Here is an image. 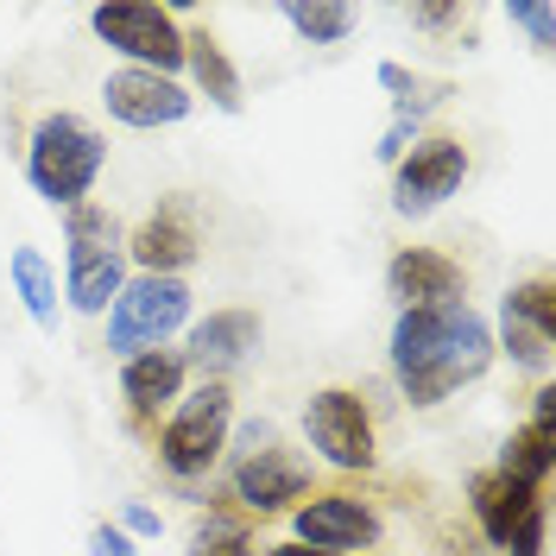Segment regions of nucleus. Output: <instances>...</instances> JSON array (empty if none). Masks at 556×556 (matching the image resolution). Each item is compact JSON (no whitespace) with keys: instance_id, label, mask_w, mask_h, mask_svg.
<instances>
[{"instance_id":"7c9ffc66","label":"nucleus","mask_w":556,"mask_h":556,"mask_svg":"<svg viewBox=\"0 0 556 556\" xmlns=\"http://www.w3.org/2000/svg\"><path fill=\"white\" fill-rule=\"evenodd\" d=\"M260 556H342V551H304V544H291V538H285V544H266Z\"/></svg>"},{"instance_id":"9d476101","label":"nucleus","mask_w":556,"mask_h":556,"mask_svg":"<svg viewBox=\"0 0 556 556\" xmlns=\"http://www.w3.org/2000/svg\"><path fill=\"white\" fill-rule=\"evenodd\" d=\"M468 139L462 134H417L412 152L392 165V208L417 222V215H430V208H443L468 184Z\"/></svg>"},{"instance_id":"6e6552de","label":"nucleus","mask_w":556,"mask_h":556,"mask_svg":"<svg viewBox=\"0 0 556 556\" xmlns=\"http://www.w3.org/2000/svg\"><path fill=\"white\" fill-rule=\"evenodd\" d=\"M89 26L108 51H121L127 70H159L177 76L184 70V7H152V0H114L96 7Z\"/></svg>"},{"instance_id":"4be33fe9","label":"nucleus","mask_w":556,"mask_h":556,"mask_svg":"<svg viewBox=\"0 0 556 556\" xmlns=\"http://www.w3.org/2000/svg\"><path fill=\"white\" fill-rule=\"evenodd\" d=\"M285 26L304 38V45H342L354 33V7H336V0H298V7H285Z\"/></svg>"},{"instance_id":"cd10ccee","label":"nucleus","mask_w":556,"mask_h":556,"mask_svg":"<svg viewBox=\"0 0 556 556\" xmlns=\"http://www.w3.org/2000/svg\"><path fill=\"white\" fill-rule=\"evenodd\" d=\"M114 525H121L134 544H139V538H159V531H165V519H159L152 506H139V500H134V506H121V519H114Z\"/></svg>"},{"instance_id":"423d86ee","label":"nucleus","mask_w":556,"mask_h":556,"mask_svg":"<svg viewBox=\"0 0 556 556\" xmlns=\"http://www.w3.org/2000/svg\"><path fill=\"white\" fill-rule=\"evenodd\" d=\"M311 493H316L311 455L291 450L285 437H273V443H260V450H247L228 462V506L241 519H278V513H291Z\"/></svg>"},{"instance_id":"2eb2a0df","label":"nucleus","mask_w":556,"mask_h":556,"mask_svg":"<svg viewBox=\"0 0 556 556\" xmlns=\"http://www.w3.org/2000/svg\"><path fill=\"white\" fill-rule=\"evenodd\" d=\"M102 102L108 114L121 121V127H139V134H152V127H177L190 108H197V96L177 83V76H159V70H108L102 83Z\"/></svg>"},{"instance_id":"ddd939ff","label":"nucleus","mask_w":556,"mask_h":556,"mask_svg":"<svg viewBox=\"0 0 556 556\" xmlns=\"http://www.w3.org/2000/svg\"><path fill=\"white\" fill-rule=\"evenodd\" d=\"M184 386H190V367L177 348H146L134 361H121V405H127V430L139 443H152V430L172 417Z\"/></svg>"},{"instance_id":"dca6fc26","label":"nucleus","mask_w":556,"mask_h":556,"mask_svg":"<svg viewBox=\"0 0 556 556\" xmlns=\"http://www.w3.org/2000/svg\"><path fill=\"white\" fill-rule=\"evenodd\" d=\"M260 336H266L260 311H247V304H222V311H208L203 323H190V336H184L177 354H184L190 374H203V380H228L247 354L260 348Z\"/></svg>"},{"instance_id":"393cba45","label":"nucleus","mask_w":556,"mask_h":556,"mask_svg":"<svg viewBox=\"0 0 556 556\" xmlns=\"http://www.w3.org/2000/svg\"><path fill=\"white\" fill-rule=\"evenodd\" d=\"M417 134H424V121H412V114H392V127L380 134V165H399V159L412 152Z\"/></svg>"},{"instance_id":"f8f14e48","label":"nucleus","mask_w":556,"mask_h":556,"mask_svg":"<svg viewBox=\"0 0 556 556\" xmlns=\"http://www.w3.org/2000/svg\"><path fill=\"white\" fill-rule=\"evenodd\" d=\"M493 354H506L525 374H551V354H556V285H551V273L525 278V285H513L500 298Z\"/></svg>"},{"instance_id":"412c9836","label":"nucleus","mask_w":556,"mask_h":556,"mask_svg":"<svg viewBox=\"0 0 556 556\" xmlns=\"http://www.w3.org/2000/svg\"><path fill=\"white\" fill-rule=\"evenodd\" d=\"M184 556H260V544H253V519H241L228 500L215 506V513H203L197 519V531H190V551Z\"/></svg>"},{"instance_id":"0eeeda50","label":"nucleus","mask_w":556,"mask_h":556,"mask_svg":"<svg viewBox=\"0 0 556 556\" xmlns=\"http://www.w3.org/2000/svg\"><path fill=\"white\" fill-rule=\"evenodd\" d=\"M304 443L316 462L342 468V475H374L380 468V430H374V405L354 386H323L304 405Z\"/></svg>"},{"instance_id":"7ed1b4c3","label":"nucleus","mask_w":556,"mask_h":556,"mask_svg":"<svg viewBox=\"0 0 556 556\" xmlns=\"http://www.w3.org/2000/svg\"><path fill=\"white\" fill-rule=\"evenodd\" d=\"M228 430H235V386L228 380H197L184 386L172 417L152 430V455L177 486L208 481V468L228 455Z\"/></svg>"},{"instance_id":"b1692460","label":"nucleus","mask_w":556,"mask_h":556,"mask_svg":"<svg viewBox=\"0 0 556 556\" xmlns=\"http://www.w3.org/2000/svg\"><path fill=\"white\" fill-rule=\"evenodd\" d=\"M513 26H525L538 51H551V38H556V7H551V0H513Z\"/></svg>"},{"instance_id":"bb28decb","label":"nucleus","mask_w":556,"mask_h":556,"mask_svg":"<svg viewBox=\"0 0 556 556\" xmlns=\"http://www.w3.org/2000/svg\"><path fill=\"white\" fill-rule=\"evenodd\" d=\"M544 519H551V513L538 506V513H531V519H525L519 531H513V544H506V556H544Z\"/></svg>"},{"instance_id":"1a4fd4ad","label":"nucleus","mask_w":556,"mask_h":556,"mask_svg":"<svg viewBox=\"0 0 556 556\" xmlns=\"http://www.w3.org/2000/svg\"><path fill=\"white\" fill-rule=\"evenodd\" d=\"M203 260V215H197V197H159V203L127 228V266L152 278H184Z\"/></svg>"},{"instance_id":"aec40b11","label":"nucleus","mask_w":556,"mask_h":556,"mask_svg":"<svg viewBox=\"0 0 556 556\" xmlns=\"http://www.w3.org/2000/svg\"><path fill=\"white\" fill-rule=\"evenodd\" d=\"M493 468L525 481V486H544L556 468V430H544V424H513V437L500 443V462Z\"/></svg>"},{"instance_id":"f3484780","label":"nucleus","mask_w":556,"mask_h":556,"mask_svg":"<svg viewBox=\"0 0 556 556\" xmlns=\"http://www.w3.org/2000/svg\"><path fill=\"white\" fill-rule=\"evenodd\" d=\"M538 506H544V486H525V481H513V475H500V468H481V475L468 481V513L481 525L486 551H506L513 531H519Z\"/></svg>"},{"instance_id":"9b49d317","label":"nucleus","mask_w":556,"mask_h":556,"mask_svg":"<svg viewBox=\"0 0 556 556\" xmlns=\"http://www.w3.org/2000/svg\"><path fill=\"white\" fill-rule=\"evenodd\" d=\"M380 506L348 493V486H316L311 500L291 506V544L304 551H342V556H367L380 544Z\"/></svg>"},{"instance_id":"f03ea898","label":"nucleus","mask_w":556,"mask_h":556,"mask_svg":"<svg viewBox=\"0 0 556 556\" xmlns=\"http://www.w3.org/2000/svg\"><path fill=\"white\" fill-rule=\"evenodd\" d=\"M102 165H108V139H102L96 121H83V114H70V108L38 114L33 139H26V184H33L51 208L89 203Z\"/></svg>"},{"instance_id":"6ab92c4d","label":"nucleus","mask_w":556,"mask_h":556,"mask_svg":"<svg viewBox=\"0 0 556 556\" xmlns=\"http://www.w3.org/2000/svg\"><path fill=\"white\" fill-rule=\"evenodd\" d=\"M13 291H20V304H26V316L38 329L58 336V323H64V311H58V273L45 266L38 247H13Z\"/></svg>"},{"instance_id":"20e7f679","label":"nucleus","mask_w":556,"mask_h":556,"mask_svg":"<svg viewBox=\"0 0 556 556\" xmlns=\"http://www.w3.org/2000/svg\"><path fill=\"white\" fill-rule=\"evenodd\" d=\"M64 298L76 316H108V304L127 285V228L102 203L64 208Z\"/></svg>"},{"instance_id":"a211bd4d","label":"nucleus","mask_w":556,"mask_h":556,"mask_svg":"<svg viewBox=\"0 0 556 556\" xmlns=\"http://www.w3.org/2000/svg\"><path fill=\"white\" fill-rule=\"evenodd\" d=\"M184 70H190V96H203L208 108H222V114H241L247 96H241V70L235 58L222 51V38L208 33V26H184Z\"/></svg>"},{"instance_id":"c756f323","label":"nucleus","mask_w":556,"mask_h":556,"mask_svg":"<svg viewBox=\"0 0 556 556\" xmlns=\"http://www.w3.org/2000/svg\"><path fill=\"white\" fill-rule=\"evenodd\" d=\"M531 424L556 430V386H538V405H531Z\"/></svg>"},{"instance_id":"39448f33","label":"nucleus","mask_w":556,"mask_h":556,"mask_svg":"<svg viewBox=\"0 0 556 556\" xmlns=\"http://www.w3.org/2000/svg\"><path fill=\"white\" fill-rule=\"evenodd\" d=\"M197 311V291L190 278H152V273H134L121 285V298L108 304V354L134 361L146 348H165L190 323Z\"/></svg>"},{"instance_id":"5701e85b","label":"nucleus","mask_w":556,"mask_h":556,"mask_svg":"<svg viewBox=\"0 0 556 556\" xmlns=\"http://www.w3.org/2000/svg\"><path fill=\"white\" fill-rule=\"evenodd\" d=\"M380 89H392L399 114H412V121H424L437 102H450V83H424V76L405 70V64H380Z\"/></svg>"},{"instance_id":"f257e3e1","label":"nucleus","mask_w":556,"mask_h":556,"mask_svg":"<svg viewBox=\"0 0 556 556\" xmlns=\"http://www.w3.org/2000/svg\"><path fill=\"white\" fill-rule=\"evenodd\" d=\"M493 367V323L475 304H443V311H399L392 316V380L405 405L430 412L475 386Z\"/></svg>"},{"instance_id":"c85d7f7f","label":"nucleus","mask_w":556,"mask_h":556,"mask_svg":"<svg viewBox=\"0 0 556 556\" xmlns=\"http://www.w3.org/2000/svg\"><path fill=\"white\" fill-rule=\"evenodd\" d=\"M412 26L417 33H450V26H462V7H412Z\"/></svg>"},{"instance_id":"a878e982","label":"nucleus","mask_w":556,"mask_h":556,"mask_svg":"<svg viewBox=\"0 0 556 556\" xmlns=\"http://www.w3.org/2000/svg\"><path fill=\"white\" fill-rule=\"evenodd\" d=\"M89 556H139V544L121 531V525H89Z\"/></svg>"},{"instance_id":"4468645a","label":"nucleus","mask_w":556,"mask_h":556,"mask_svg":"<svg viewBox=\"0 0 556 556\" xmlns=\"http://www.w3.org/2000/svg\"><path fill=\"white\" fill-rule=\"evenodd\" d=\"M386 298L399 311H443L468 304V266L443 247H399L386 260Z\"/></svg>"}]
</instances>
